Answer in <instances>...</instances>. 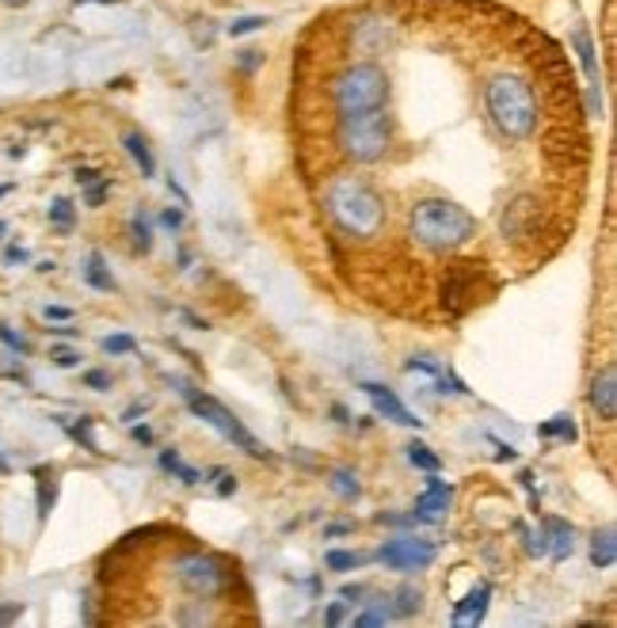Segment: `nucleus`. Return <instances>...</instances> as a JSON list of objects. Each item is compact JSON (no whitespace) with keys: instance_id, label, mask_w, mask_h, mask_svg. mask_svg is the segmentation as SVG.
Masks as SVG:
<instances>
[{"instance_id":"1","label":"nucleus","mask_w":617,"mask_h":628,"mask_svg":"<svg viewBox=\"0 0 617 628\" xmlns=\"http://www.w3.org/2000/svg\"><path fill=\"white\" fill-rule=\"evenodd\" d=\"M408 233H412V241L423 244L427 252H453L477 236V218L450 198H423L412 206Z\"/></svg>"},{"instance_id":"2","label":"nucleus","mask_w":617,"mask_h":628,"mask_svg":"<svg viewBox=\"0 0 617 628\" xmlns=\"http://www.w3.org/2000/svg\"><path fill=\"white\" fill-rule=\"evenodd\" d=\"M329 209L351 236H377L385 226V202L359 176H336L329 187Z\"/></svg>"},{"instance_id":"3","label":"nucleus","mask_w":617,"mask_h":628,"mask_svg":"<svg viewBox=\"0 0 617 628\" xmlns=\"http://www.w3.org/2000/svg\"><path fill=\"white\" fill-rule=\"evenodd\" d=\"M485 100H488V115L500 126L503 138L511 141L534 138V130H538V100H534V88L526 85L523 77H511V73L496 77L492 85H488Z\"/></svg>"},{"instance_id":"4","label":"nucleus","mask_w":617,"mask_h":628,"mask_svg":"<svg viewBox=\"0 0 617 628\" xmlns=\"http://www.w3.org/2000/svg\"><path fill=\"white\" fill-rule=\"evenodd\" d=\"M389 145H393V118L385 107L339 118V149H344L347 161L374 164L389 153Z\"/></svg>"},{"instance_id":"5","label":"nucleus","mask_w":617,"mask_h":628,"mask_svg":"<svg viewBox=\"0 0 617 628\" xmlns=\"http://www.w3.org/2000/svg\"><path fill=\"white\" fill-rule=\"evenodd\" d=\"M389 103V73L374 62H359L336 77V111L344 115H362Z\"/></svg>"},{"instance_id":"6","label":"nucleus","mask_w":617,"mask_h":628,"mask_svg":"<svg viewBox=\"0 0 617 628\" xmlns=\"http://www.w3.org/2000/svg\"><path fill=\"white\" fill-rule=\"evenodd\" d=\"M176 385H180V393H183V400H188V408L195 411L198 419H203L206 427H214L221 438H229V443H233L236 450L248 453V458H267V446L259 443V438L252 435L248 427H244L241 419H236L233 411L226 408V403H218V400H214V396L198 393V388L183 385V381H176Z\"/></svg>"},{"instance_id":"7","label":"nucleus","mask_w":617,"mask_h":628,"mask_svg":"<svg viewBox=\"0 0 617 628\" xmlns=\"http://www.w3.org/2000/svg\"><path fill=\"white\" fill-rule=\"evenodd\" d=\"M172 575H176V582L188 590V594L203 598V602L221 598L229 590L226 564H221L218 556H210V552H188V556H176L172 560Z\"/></svg>"},{"instance_id":"8","label":"nucleus","mask_w":617,"mask_h":628,"mask_svg":"<svg viewBox=\"0 0 617 628\" xmlns=\"http://www.w3.org/2000/svg\"><path fill=\"white\" fill-rule=\"evenodd\" d=\"M435 556H438L435 541L415 537V534L389 537V541L377 549V560H382L389 572H423V567L435 564Z\"/></svg>"},{"instance_id":"9","label":"nucleus","mask_w":617,"mask_h":628,"mask_svg":"<svg viewBox=\"0 0 617 628\" xmlns=\"http://www.w3.org/2000/svg\"><path fill=\"white\" fill-rule=\"evenodd\" d=\"M362 393L370 396V403H374L377 415H385L389 423H397V427H412V431L423 427V419L415 415V411H408L404 403L397 400V393H393V388L377 385V381H362Z\"/></svg>"},{"instance_id":"10","label":"nucleus","mask_w":617,"mask_h":628,"mask_svg":"<svg viewBox=\"0 0 617 628\" xmlns=\"http://www.w3.org/2000/svg\"><path fill=\"white\" fill-rule=\"evenodd\" d=\"M450 503H453V488H450L446 480H438V473H430L427 488L420 491V499H415L412 514H415L420 522H438L446 511H450Z\"/></svg>"},{"instance_id":"11","label":"nucleus","mask_w":617,"mask_h":628,"mask_svg":"<svg viewBox=\"0 0 617 628\" xmlns=\"http://www.w3.org/2000/svg\"><path fill=\"white\" fill-rule=\"evenodd\" d=\"M488 602H492V582H477V587H473L470 594H465L458 605H453L450 625H458V628H477L480 620H485V613H488Z\"/></svg>"},{"instance_id":"12","label":"nucleus","mask_w":617,"mask_h":628,"mask_svg":"<svg viewBox=\"0 0 617 628\" xmlns=\"http://www.w3.org/2000/svg\"><path fill=\"white\" fill-rule=\"evenodd\" d=\"M591 408L599 411V419H617V366H602L591 381Z\"/></svg>"},{"instance_id":"13","label":"nucleus","mask_w":617,"mask_h":628,"mask_svg":"<svg viewBox=\"0 0 617 628\" xmlns=\"http://www.w3.org/2000/svg\"><path fill=\"white\" fill-rule=\"evenodd\" d=\"M541 537H545V556L568 560L571 552H576V529H571V522L556 518V514H549V518L541 522Z\"/></svg>"},{"instance_id":"14","label":"nucleus","mask_w":617,"mask_h":628,"mask_svg":"<svg viewBox=\"0 0 617 628\" xmlns=\"http://www.w3.org/2000/svg\"><path fill=\"white\" fill-rule=\"evenodd\" d=\"M54 503H57V469L39 465L35 469V514H39V522L50 518Z\"/></svg>"},{"instance_id":"15","label":"nucleus","mask_w":617,"mask_h":628,"mask_svg":"<svg viewBox=\"0 0 617 628\" xmlns=\"http://www.w3.org/2000/svg\"><path fill=\"white\" fill-rule=\"evenodd\" d=\"M591 564L602 567V572L617 564V534H614V526H602L599 534L591 537Z\"/></svg>"},{"instance_id":"16","label":"nucleus","mask_w":617,"mask_h":628,"mask_svg":"<svg viewBox=\"0 0 617 628\" xmlns=\"http://www.w3.org/2000/svg\"><path fill=\"white\" fill-rule=\"evenodd\" d=\"M123 145H126V153L133 156V164L141 168V179H153V176H157V161H153V149H149V141L141 138L138 130L126 133Z\"/></svg>"},{"instance_id":"17","label":"nucleus","mask_w":617,"mask_h":628,"mask_svg":"<svg viewBox=\"0 0 617 628\" xmlns=\"http://www.w3.org/2000/svg\"><path fill=\"white\" fill-rule=\"evenodd\" d=\"M85 279H88V286H92V290H103V294H111V290H115V274H111L107 259H103L100 252H92V256H88V264H85Z\"/></svg>"},{"instance_id":"18","label":"nucleus","mask_w":617,"mask_h":628,"mask_svg":"<svg viewBox=\"0 0 617 628\" xmlns=\"http://www.w3.org/2000/svg\"><path fill=\"white\" fill-rule=\"evenodd\" d=\"M329 488L336 491L339 499H347V503H355V499L362 496V484H359V473H355V469H332Z\"/></svg>"},{"instance_id":"19","label":"nucleus","mask_w":617,"mask_h":628,"mask_svg":"<svg viewBox=\"0 0 617 628\" xmlns=\"http://www.w3.org/2000/svg\"><path fill=\"white\" fill-rule=\"evenodd\" d=\"M571 42H576L579 62H583V69H587V80H591V88H599V62H594L591 31H587V27H576V35H571Z\"/></svg>"},{"instance_id":"20","label":"nucleus","mask_w":617,"mask_h":628,"mask_svg":"<svg viewBox=\"0 0 617 628\" xmlns=\"http://www.w3.org/2000/svg\"><path fill=\"white\" fill-rule=\"evenodd\" d=\"M160 469H165V473H172V476H180L183 484H203V473H198V469H191L188 461L180 458V450H165V453H160Z\"/></svg>"},{"instance_id":"21","label":"nucleus","mask_w":617,"mask_h":628,"mask_svg":"<svg viewBox=\"0 0 617 628\" xmlns=\"http://www.w3.org/2000/svg\"><path fill=\"white\" fill-rule=\"evenodd\" d=\"M538 435L541 438H556V443H576L579 431H576V419L571 415H556V419H549V423H541Z\"/></svg>"},{"instance_id":"22","label":"nucleus","mask_w":617,"mask_h":628,"mask_svg":"<svg viewBox=\"0 0 617 628\" xmlns=\"http://www.w3.org/2000/svg\"><path fill=\"white\" fill-rule=\"evenodd\" d=\"M397 605H393V617H415V613L423 610V590L412 587V582H404V587L397 590Z\"/></svg>"},{"instance_id":"23","label":"nucleus","mask_w":617,"mask_h":628,"mask_svg":"<svg viewBox=\"0 0 617 628\" xmlns=\"http://www.w3.org/2000/svg\"><path fill=\"white\" fill-rule=\"evenodd\" d=\"M408 461H412L420 473H438V469H442V458H438V453L430 450L427 443H420V438H415V443H408Z\"/></svg>"},{"instance_id":"24","label":"nucleus","mask_w":617,"mask_h":628,"mask_svg":"<svg viewBox=\"0 0 617 628\" xmlns=\"http://www.w3.org/2000/svg\"><path fill=\"white\" fill-rule=\"evenodd\" d=\"M367 552H347V549H329L324 552V564H329V572H355V567L367 564Z\"/></svg>"},{"instance_id":"25","label":"nucleus","mask_w":617,"mask_h":628,"mask_svg":"<svg viewBox=\"0 0 617 628\" xmlns=\"http://www.w3.org/2000/svg\"><path fill=\"white\" fill-rule=\"evenodd\" d=\"M92 427H95V419H92V415H80L77 423H73V438H77V443L85 446L88 453H103L100 443L92 438Z\"/></svg>"},{"instance_id":"26","label":"nucleus","mask_w":617,"mask_h":628,"mask_svg":"<svg viewBox=\"0 0 617 628\" xmlns=\"http://www.w3.org/2000/svg\"><path fill=\"white\" fill-rule=\"evenodd\" d=\"M389 620H393L389 605H374V610L355 613V628H377V625H389Z\"/></svg>"},{"instance_id":"27","label":"nucleus","mask_w":617,"mask_h":628,"mask_svg":"<svg viewBox=\"0 0 617 628\" xmlns=\"http://www.w3.org/2000/svg\"><path fill=\"white\" fill-rule=\"evenodd\" d=\"M73 218H77V214H73V202L69 198H54L50 202V221H54L57 229H73Z\"/></svg>"},{"instance_id":"28","label":"nucleus","mask_w":617,"mask_h":628,"mask_svg":"<svg viewBox=\"0 0 617 628\" xmlns=\"http://www.w3.org/2000/svg\"><path fill=\"white\" fill-rule=\"evenodd\" d=\"M103 350H107V355H133V350H138V339L126 332L107 335V339H103Z\"/></svg>"},{"instance_id":"29","label":"nucleus","mask_w":617,"mask_h":628,"mask_svg":"<svg viewBox=\"0 0 617 628\" xmlns=\"http://www.w3.org/2000/svg\"><path fill=\"white\" fill-rule=\"evenodd\" d=\"M263 27H267V16H241V20H233V24H229V35H233V39H241V35L263 31Z\"/></svg>"},{"instance_id":"30","label":"nucleus","mask_w":617,"mask_h":628,"mask_svg":"<svg viewBox=\"0 0 617 628\" xmlns=\"http://www.w3.org/2000/svg\"><path fill=\"white\" fill-rule=\"evenodd\" d=\"M133 248H138V252L153 248V236H149V221L141 218V214H133Z\"/></svg>"},{"instance_id":"31","label":"nucleus","mask_w":617,"mask_h":628,"mask_svg":"<svg viewBox=\"0 0 617 628\" xmlns=\"http://www.w3.org/2000/svg\"><path fill=\"white\" fill-rule=\"evenodd\" d=\"M50 358H54V366H62V370H73V366L80 362V355L73 347H50Z\"/></svg>"},{"instance_id":"32","label":"nucleus","mask_w":617,"mask_h":628,"mask_svg":"<svg viewBox=\"0 0 617 628\" xmlns=\"http://www.w3.org/2000/svg\"><path fill=\"white\" fill-rule=\"evenodd\" d=\"M0 339L9 343V347L16 350V355H27V350H31V347H27V339H24V335H16L9 324H0Z\"/></svg>"},{"instance_id":"33","label":"nucleus","mask_w":617,"mask_h":628,"mask_svg":"<svg viewBox=\"0 0 617 628\" xmlns=\"http://www.w3.org/2000/svg\"><path fill=\"white\" fill-rule=\"evenodd\" d=\"M85 385L95 388V393H107V388H111V373L107 370H88L85 373Z\"/></svg>"},{"instance_id":"34","label":"nucleus","mask_w":617,"mask_h":628,"mask_svg":"<svg viewBox=\"0 0 617 628\" xmlns=\"http://www.w3.org/2000/svg\"><path fill=\"white\" fill-rule=\"evenodd\" d=\"M160 226L172 229V233H176V229H183V209L180 206H168L165 214H160Z\"/></svg>"},{"instance_id":"35","label":"nucleus","mask_w":617,"mask_h":628,"mask_svg":"<svg viewBox=\"0 0 617 628\" xmlns=\"http://www.w3.org/2000/svg\"><path fill=\"white\" fill-rule=\"evenodd\" d=\"M24 617V605L20 602H4L0 605V625H12V620H20Z\"/></svg>"},{"instance_id":"36","label":"nucleus","mask_w":617,"mask_h":628,"mask_svg":"<svg viewBox=\"0 0 617 628\" xmlns=\"http://www.w3.org/2000/svg\"><path fill=\"white\" fill-rule=\"evenodd\" d=\"M107 191H111L107 179H103V183H88V206H100V202L107 198Z\"/></svg>"},{"instance_id":"37","label":"nucleus","mask_w":617,"mask_h":628,"mask_svg":"<svg viewBox=\"0 0 617 628\" xmlns=\"http://www.w3.org/2000/svg\"><path fill=\"white\" fill-rule=\"evenodd\" d=\"M324 625H344V602H332L329 610H324Z\"/></svg>"},{"instance_id":"38","label":"nucleus","mask_w":617,"mask_h":628,"mask_svg":"<svg viewBox=\"0 0 617 628\" xmlns=\"http://www.w3.org/2000/svg\"><path fill=\"white\" fill-rule=\"evenodd\" d=\"M259 62H263V54H259V50H244V54H241V69L244 73L259 69Z\"/></svg>"},{"instance_id":"39","label":"nucleus","mask_w":617,"mask_h":628,"mask_svg":"<svg viewBox=\"0 0 617 628\" xmlns=\"http://www.w3.org/2000/svg\"><path fill=\"white\" fill-rule=\"evenodd\" d=\"M42 317H47V320H69L73 312L62 309V305H47V309H42Z\"/></svg>"},{"instance_id":"40","label":"nucleus","mask_w":617,"mask_h":628,"mask_svg":"<svg viewBox=\"0 0 617 628\" xmlns=\"http://www.w3.org/2000/svg\"><path fill=\"white\" fill-rule=\"evenodd\" d=\"M344 534H355V522H336V526L324 529V537H344Z\"/></svg>"},{"instance_id":"41","label":"nucleus","mask_w":617,"mask_h":628,"mask_svg":"<svg viewBox=\"0 0 617 628\" xmlns=\"http://www.w3.org/2000/svg\"><path fill=\"white\" fill-rule=\"evenodd\" d=\"M218 476H221L218 496H233V491H236V476H229V473H218Z\"/></svg>"},{"instance_id":"42","label":"nucleus","mask_w":617,"mask_h":628,"mask_svg":"<svg viewBox=\"0 0 617 628\" xmlns=\"http://www.w3.org/2000/svg\"><path fill=\"white\" fill-rule=\"evenodd\" d=\"M130 435H133V443H141V446H149V443H153V431H149L145 423H141V427H133Z\"/></svg>"},{"instance_id":"43","label":"nucleus","mask_w":617,"mask_h":628,"mask_svg":"<svg viewBox=\"0 0 617 628\" xmlns=\"http://www.w3.org/2000/svg\"><path fill=\"white\" fill-rule=\"evenodd\" d=\"M95 176H100V171H92V168H77V176H73V179H77L80 187H88V183H95Z\"/></svg>"},{"instance_id":"44","label":"nucleus","mask_w":617,"mask_h":628,"mask_svg":"<svg viewBox=\"0 0 617 628\" xmlns=\"http://www.w3.org/2000/svg\"><path fill=\"white\" fill-rule=\"evenodd\" d=\"M4 259H9V264H24L27 252H24V248H9V256H4Z\"/></svg>"},{"instance_id":"45","label":"nucleus","mask_w":617,"mask_h":628,"mask_svg":"<svg viewBox=\"0 0 617 628\" xmlns=\"http://www.w3.org/2000/svg\"><path fill=\"white\" fill-rule=\"evenodd\" d=\"M496 458H500V461H515V458H518V453H515V450H511V446H500V453H496Z\"/></svg>"},{"instance_id":"46","label":"nucleus","mask_w":617,"mask_h":628,"mask_svg":"<svg viewBox=\"0 0 617 628\" xmlns=\"http://www.w3.org/2000/svg\"><path fill=\"white\" fill-rule=\"evenodd\" d=\"M12 473V465H9V458H4V453H0V476H9Z\"/></svg>"},{"instance_id":"47","label":"nucleus","mask_w":617,"mask_h":628,"mask_svg":"<svg viewBox=\"0 0 617 628\" xmlns=\"http://www.w3.org/2000/svg\"><path fill=\"white\" fill-rule=\"evenodd\" d=\"M0 233H9V226H4V221H0Z\"/></svg>"},{"instance_id":"48","label":"nucleus","mask_w":617,"mask_h":628,"mask_svg":"<svg viewBox=\"0 0 617 628\" xmlns=\"http://www.w3.org/2000/svg\"><path fill=\"white\" fill-rule=\"evenodd\" d=\"M0 194H9V187H0Z\"/></svg>"},{"instance_id":"49","label":"nucleus","mask_w":617,"mask_h":628,"mask_svg":"<svg viewBox=\"0 0 617 628\" xmlns=\"http://www.w3.org/2000/svg\"><path fill=\"white\" fill-rule=\"evenodd\" d=\"M12 4H16V0H12Z\"/></svg>"}]
</instances>
